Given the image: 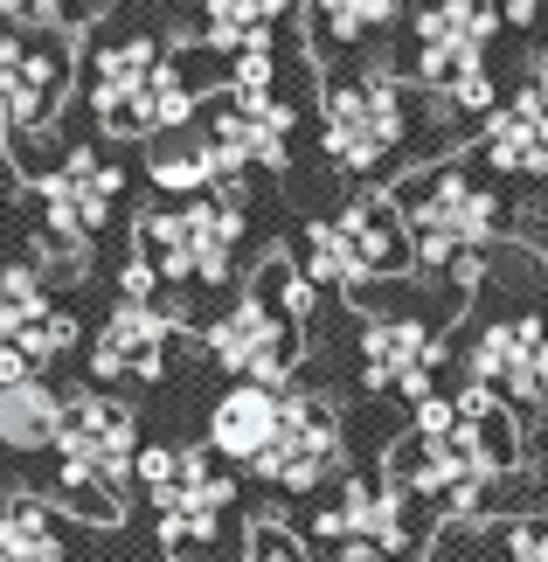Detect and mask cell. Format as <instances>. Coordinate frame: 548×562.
I'll return each instance as SVG.
<instances>
[{
	"mask_svg": "<svg viewBox=\"0 0 548 562\" xmlns=\"http://www.w3.org/2000/svg\"><path fill=\"white\" fill-rule=\"evenodd\" d=\"M403 14V0H305V29H313V49H355L376 29Z\"/></svg>",
	"mask_w": 548,
	"mask_h": 562,
	"instance_id": "cell-24",
	"label": "cell"
},
{
	"mask_svg": "<svg viewBox=\"0 0 548 562\" xmlns=\"http://www.w3.org/2000/svg\"><path fill=\"white\" fill-rule=\"evenodd\" d=\"M445 348H437V327L416 313H376L361 327V382L376 389V396H410L424 403L430 396V375Z\"/></svg>",
	"mask_w": 548,
	"mask_h": 562,
	"instance_id": "cell-15",
	"label": "cell"
},
{
	"mask_svg": "<svg viewBox=\"0 0 548 562\" xmlns=\"http://www.w3.org/2000/svg\"><path fill=\"white\" fill-rule=\"evenodd\" d=\"M396 209L410 223V244H416L424 271H445L458 292H472L487 278L507 209H500V194L472 167H424L416 181L396 188Z\"/></svg>",
	"mask_w": 548,
	"mask_h": 562,
	"instance_id": "cell-2",
	"label": "cell"
},
{
	"mask_svg": "<svg viewBox=\"0 0 548 562\" xmlns=\"http://www.w3.org/2000/svg\"><path fill=\"white\" fill-rule=\"evenodd\" d=\"M416 125L410 83L389 70H355L340 83H326V160L347 167V175H376V167L396 154Z\"/></svg>",
	"mask_w": 548,
	"mask_h": 562,
	"instance_id": "cell-9",
	"label": "cell"
},
{
	"mask_svg": "<svg viewBox=\"0 0 548 562\" xmlns=\"http://www.w3.org/2000/svg\"><path fill=\"white\" fill-rule=\"evenodd\" d=\"M278 389H257V382H236L223 403H215V417H209V438L223 459H265V445H271V430H278Z\"/></svg>",
	"mask_w": 548,
	"mask_h": 562,
	"instance_id": "cell-21",
	"label": "cell"
},
{
	"mask_svg": "<svg viewBox=\"0 0 548 562\" xmlns=\"http://www.w3.org/2000/svg\"><path fill=\"white\" fill-rule=\"evenodd\" d=\"M479 160H487L500 181H541L548 175V98L535 91V83L514 91L487 119V133H479Z\"/></svg>",
	"mask_w": 548,
	"mask_h": 562,
	"instance_id": "cell-19",
	"label": "cell"
},
{
	"mask_svg": "<svg viewBox=\"0 0 548 562\" xmlns=\"http://www.w3.org/2000/svg\"><path fill=\"white\" fill-rule=\"evenodd\" d=\"M70 49L42 35H0V133H35L70 91Z\"/></svg>",
	"mask_w": 548,
	"mask_h": 562,
	"instance_id": "cell-14",
	"label": "cell"
},
{
	"mask_svg": "<svg viewBox=\"0 0 548 562\" xmlns=\"http://www.w3.org/2000/svg\"><path fill=\"white\" fill-rule=\"evenodd\" d=\"M70 8H77V0H0V14H8L21 35H42V29H56V21L70 14Z\"/></svg>",
	"mask_w": 548,
	"mask_h": 562,
	"instance_id": "cell-29",
	"label": "cell"
},
{
	"mask_svg": "<svg viewBox=\"0 0 548 562\" xmlns=\"http://www.w3.org/2000/svg\"><path fill=\"white\" fill-rule=\"evenodd\" d=\"M244 244V202L236 194H194L181 209H153L139 223V257L153 265L160 292H215Z\"/></svg>",
	"mask_w": 548,
	"mask_h": 562,
	"instance_id": "cell-6",
	"label": "cell"
},
{
	"mask_svg": "<svg viewBox=\"0 0 548 562\" xmlns=\"http://www.w3.org/2000/svg\"><path fill=\"white\" fill-rule=\"evenodd\" d=\"M487 8H500V14L514 21V29H528V21H541V8H548V0H487Z\"/></svg>",
	"mask_w": 548,
	"mask_h": 562,
	"instance_id": "cell-31",
	"label": "cell"
},
{
	"mask_svg": "<svg viewBox=\"0 0 548 562\" xmlns=\"http://www.w3.org/2000/svg\"><path fill=\"white\" fill-rule=\"evenodd\" d=\"M139 486L153 514H160V542L181 562H209L223 542L230 514H236V480L223 465H209L202 451H167V445H139Z\"/></svg>",
	"mask_w": 548,
	"mask_h": 562,
	"instance_id": "cell-7",
	"label": "cell"
},
{
	"mask_svg": "<svg viewBox=\"0 0 548 562\" xmlns=\"http://www.w3.org/2000/svg\"><path fill=\"white\" fill-rule=\"evenodd\" d=\"M70 555V535H63V514L49 501H8L0 507V562H63Z\"/></svg>",
	"mask_w": 548,
	"mask_h": 562,
	"instance_id": "cell-23",
	"label": "cell"
},
{
	"mask_svg": "<svg viewBox=\"0 0 548 562\" xmlns=\"http://www.w3.org/2000/svg\"><path fill=\"white\" fill-rule=\"evenodd\" d=\"M56 501L98 528L125 521V486L139 480V424L119 396H70L56 438Z\"/></svg>",
	"mask_w": 548,
	"mask_h": 562,
	"instance_id": "cell-4",
	"label": "cell"
},
{
	"mask_svg": "<svg viewBox=\"0 0 548 562\" xmlns=\"http://www.w3.org/2000/svg\"><path fill=\"white\" fill-rule=\"evenodd\" d=\"M493 29H500V14L487 0H437L410 29V77L437 83V91H458V83L487 77Z\"/></svg>",
	"mask_w": 548,
	"mask_h": 562,
	"instance_id": "cell-11",
	"label": "cell"
},
{
	"mask_svg": "<svg viewBox=\"0 0 548 562\" xmlns=\"http://www.w3.org/2000/svg\"><path fill=\"white\" fill-rule=\"evenodd\" d=\"M209 14V42L223 56H244L257 42H271V21L284 14V0H202Z\"/></svg>",
	"mask_w": 548,
	"mask_h": 562,
	"instance_id": "cell-26",
	"label": "cell"
},
{
	"mask_svg": "<svg viewBox=\"0 0 548 562\" xmlns=\"http://www.w3.org/2000/svg\"><path fill=\"white\" fill-rule=\"evenodd\" d=\"M313 542L334 562H403L416 549V493L396 472H368L334 493V507L313 514Z\"/></svg>",
	"mask_w": 548,
	"mask_h": 562,
	"instance_id": "cell-8",
	"label": "cell"
},
{
	"mask_svg": "<svg viewBox=\"0 0 548 562\" xmlns=\"http://www.w3.org/2000/svg\"><path fill=\"white\" fill-rule=\"evenodd\" d=\"M215 160H223V181L250 175V167H284V154H292V104H278L271 91H230V104H215L209 133Z\"/></svg>",
	"mask_w": 548,
	"mask_h": 562,
	"instance_id": "cell-16",
	"label": "cell"
},
{
	"mask_svg": "<svg viewBox=\"0 0 548 562\" xmlns=\"http://www.w3.org/2000/svg\"><path fill=\"white\" fill-rule=\"evenodd\" d=\"M0 348L21 355L35 375L77 348V319L42 299V271L35 265H8V271H0Z\"/></svg>",
	"mask_w": 548,
	"mask_h": 562,
	"instance_id": "cell-17",
	"label": "cell"
},
{
	"mask_svg": "<svg viewBox=\"0 0 548 562\" xmlns=\"http://www.w3.org/2000/svg\"><path fill=\"white\" fill-rule=\"evenodd\" d=\"M160 70V42L153 35H112L98 42L91 63H83V104L104 133H119V119L133 112V98L146 91V77Z\"/></svg>",
	"mask_w": 548,
	"mask_h": 562,
	"instance_id": "cell-20",
	"label": "cell"
},
{
	"mask_svg": "<svg viewBox=\"0 0 548 562\" xmlns=\"http://www.w3.org/2000/svg\"><path fill=\"white\" fill-rule=\"evenodd\" d=\"M410 265H416V244H410V223H403L396 194H361L334 223H305V236H299V271L313 278L320 292L368 299L376 285L403 278Z\"/></svg>",
	"mask_w": 548,
	"mask_h": 562,
	"instance_id": "cell-5",
	"label": "cell"
},
{
	"mask_svg": "<svg viewBox=\"0 0 548 562\" xmlns=\"http://www.w3.org/2000/svg\"><path fill=\"white\" fill-rule=\"evenodd\" d=\"M313 292H320V285H313L299 265H284V257L257 265L250 285L209 319V355L223 361L236 382L278 389L284 375L299 369V327H305Z\"/></svg>",
	"mask_w": 548,
	"mask_h": 562,
	"instance_id": "cell-3",
	"label": "cell"
},
{
	"mask_svg": "<svg viewBox=\"0 0 548 562\" xmlns=\"http://www.w3.org/2000/svg\"><path fill=\"white\" fill-rule=\"evenodd\" d=\"M493 562H548V514H541V521H514L507 535H500Z\"/></svg>",
	"mask_w": 548,
	"mask_h": 562,
	"instance_id": "cell-28",
	"label": "cell"
},
{
	"mask_svg": "<svg viewBox=\"0 0 548 562\" xmlns=\"http://www.w3.org/2000/svg\"><path fill=\"white\" fill-rule=\"evenodd\" d=\"M257 472H265L278 493H313L320 480H334L340 472V417L320 396H284L278 430H271Z\"/></svg>",
	"mask_w": 548,
	"mask_h": 562,
	"instance_id": "cell-13",
	"label": "cell"
},
{
	"mask_svg": "<svg viewBox=\"0 0 548 562\" xmlns=\"http://www.w3.org/2000/svg\"><path fill=\"white\" fill-rule=\"evenodd\" d=\"M230 91H271V42H257V49H244L230 63Z\"/></svg>",
	"mask_w": 548,
	"mask_h": 562,
	"instance_id": "cell-30",
	"label": "cell"
},
{
	"mask_svg": "<svg viewBox=\"0 0 548 562\" xmlns=\"http://www.w3.org/2000/svg\"><path fill=\"white\" fill-rule=\"evenodd\" d=\"M521 459V430L507 417V396L487 382H466L458 396H430L416 403V430L396 451V480L416 501L445 507L451 521H479L493 501V486L514 472Z\"/></svg>",
	"mask_w": 548,
	"mask_h": 562,
	"instance_id": "cell-1",
	"label": "cell"
},
{
	"mask_svg": "<svg viewBox=\"0 0 548 562\" xmlns=\"http://www.w3.org/2000/svg\"><path fill=\"white\" fill-rule=\"evenodd\" d=\"M153 181H160V194H215V188H230L223 181V160H215V146L194 133V139H153Z\"/></svg>",
	"mask_w": 548,
	"mask_h": 562,
	"instance_id": "cell-25",
	"label": "cell"
},
{
	"mask_svg": "<svg viewBox=\"0 0 548 562\" xmlns=\"http://www.w3.org/2000/svg\"><path fill=\"white\" fill-rule=\"evenodd\" d=\"M167 355H174V319L153 299H119L91 348V375L98 382H160Z\"/></svg>",
	"mask_w": 548,
	"mask_h": 562,
	"instance_id": "cell-18",
	"label": "cell"
},
{
	"mask_svg": "<svg viewBox=\"0 0 548 562\" xmlns=\"http://www.w3.org/2000/svg\"><path fill=\"white\" fill-rule=\"evenodd\" d=\"M63 417H70V396H56L42 375L0 389V445L8 451H56Z\"/></svg>",
	"mask_w": 548,
	"mask_h": 562,
	"instance_id": "cell-22",
	"label": "cell"
},
{
	"mask_svg": "<svg viewBox=\"0 0 548 562\" xmlns=\"http://www.w3.org/2000/svg\"><path fill=\"white\" fill-rule=\"evenodd\" d=\"M466 375L500 389V396L521 403V409H541L548 403V319L541 313L487 319V327L466 340Z\"/></svg>",
	"mask_w": 548,
	"mask_h": 562,
	"instance_id": "cell-12",
	"label": "cell"
},
{
	"mask_svg": "<svg viewBox=\"0 0 548 562\" xmlns=\"http://www.w3.org/2000/svg\"><path fill=\"white\" fill-rule=\"evenodd\" d=\"M236 562H305V549H299L278 521H257V528L244 535V555H236Z\"/></svg>",
	"mask_w": 548,
	"mask_h": 562,
	"instance_id": "cell-27",
	"label": "cell"
},
{
	"mask_svg": "<svg viewBox=\"0 0 548 562\" xmlns=\"http://www.w3.org/2000/svg\"><path fill=\"white\" fill-rule=\"evenodd\" d=\"M119 188H125L119 160L91 154V146H77L70 160H56L49 175L35 181V194H42V250H49L63 271H77L83 250H91V236L112 223Z\"/></svg>",
	"mask_w": 548,
	"mask_h": 562,
	"instance_id": "cell-10",
	"label": "cell"
},
{
	"mask_svg": "<svg viewBox=\"0 0 548 562\" xmlns=\"http://www.w3.org/2000/svg\"><path fill=\"white\" fill-rule=\"evenodd\" d=\"M541 265H548V223H541Z\"/></svg>",
	"mask_w": 548,
	"mask_h": 562,
	"instance_id": "cell-32",
	"label": "cell"
}]
</instances>
